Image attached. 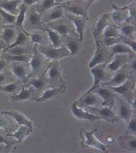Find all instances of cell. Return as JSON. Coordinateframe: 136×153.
<instances>
[{
  "label": "cell",
  "mask_w": 136,
  "mask_h": 153,
  "mask_svg": "<svg viewBox=\"0 0 136 153\" xmlns=\"http://www.w3.org/2000/svg\"><path fill=\"white\" fill-rule=\"evenodd\" d=\"M64 9L61 5L53 8L45 17V22H53L64 18Z\"/></svg>",
  "instance_id": "14"
},
{
  "label": "cell",
  "mask_w": 136,
  "mask_h": 153,
  "mask_svg": "<svg viewBox=\"0 0 136 153\" xmlns=\"http://www.w3.org/2000/svg\"><path fill=\"white\" fill-rule=\"evenodd\" d=\"M123 43L127 45L134 52L136 51V41H133L132 40H125L123 41Z\"/></svg>",
  "instance_id": "46"
},
{
  "label": "cell",
  "mask_w": 136,
  "mask_h": 153,
  "mask_svg": "<svg viewBox=\"0 0 136 153\" xmlns=\"http://www.w3.org/2000/svg\"><path fill=\"white\" fill-rule=\"evenodd\" d=\"M129 140V147L131 149L133 150H136V141L135 138H129L128 139Z\"/></svg>",
  "instance_id": "48"
},
{
  "label": "cell",
  "mask_w": 136,
  "mask_h": 153,
  "mask_svg": "<svg viewBox=\"0 0 136 153\" xmlns=\"http://www.w3.org/2000/svg\"><path fill=\"white\" fill-rule=\"evenodd\" d=\"M125 54H116L114 55L113 61L108 65L109 69L111 71H117L123 65L125 61V56H123Z\"/></svg>",
  "instance_id": "21"
},
{
  "label": "cell",
  "mask_w": 136,
  "mask_h": 153,
  "mask_svg": "<svg viewBox=\"0 0 136 153\" xmlns=\"http://www.w3.org/2000/svg\"><path fill=\"white\" fill-rule=\"evenodd\" d=\"M2 114H6L7 115L11 117L19 126L25 125L31 129L33 128V123L31 122V120H29L25 115H24L23 114L19 112L9 111L2 112Z\"/></svg>",
  "instance_id": "10"
},
{
  "label": "cell",
  "mask_w": 136,
  "mask_h": 153,
  "mask_svg": "<svg viewBox=\"0 0 136 153\" xmlns=\"http://www.w3.org/2000/svg\"><path fill=\"white\" fill-rule=\"evenodd\" d=\"M128 128L129 130L132 132L136 133V122L135 118H132L129 122Z\"/></svg>",
  "instance_id": "47"
},
{
  "label": "cell",
  "mask_w": 136,
  "mask_h": 153,
  "mask_svg": "<svg viewBox=\"0 0 136 153\" xmlns=\"http://www.w3.org/2000/svg\"><path fill=\"white\" fill-rule=\"evenodd\" d=\"M102 37L103 39L112 37L120 39V33L117 28L109 25L106 26L103 30L102 32Z\"/></svg>",
  "instance_id": "24"
},
{
  "label": "cell",
  "mask_w": 136,
  "mask_h": 153,
  "mask_svg": "<svg viewBox=\"0 0 136 153\" xmlns=\"http://www.w3.org/2000/svg\"><path fill=\"white\" fill-rule=\"evenodd\" d=\"M70 1H73V0H56V2L58 4H60L62 2H68Z\"/></svg>",
  "instance_id": "54"
},
{
  "label": "cell",
  "mask_w": 136,
  "mask_h": 153,
  "mask_svg": "<svg viewBox=\"0 0 136 153\" xmlns=\"http://www.w3.org/2000/svg\"><path fill=\"white\" fill-rule=\"evenodd\" d=\"M97 131V129H93L91 131H84V136L85 138V143L87 146L96 149L102 152H105L106 150V147L104 144L100 142L95 136L94 133Z\"/></svg>",
  "instance_id": "4"
},
{
  "label": "cell",
  "mask_w": 136,
  "mask_h": 153,
  "mask_svg": "<svg viewBox=\"0 0 136 153\" xmlns=\"http://www.w3.org/2000/svg\"><path fill=\"white\" fill-rule=\"evenodd\" d=\"M91 69V74L93 77V83L92 86L90 88V89L87 91L84 94H88L92 91L95 88H98L99 86V84L101 82L102 79H104L105 76V72L102 67L99 66H96Z\"/></svg>",
  "instance_id": "11"
},
{
  "label": "cell",
  "mask_w": 136,
  "mask_h": 153,
  "mask_svg": "<svg viewBox=\"0 0 136 153\" xmlns=\"http://www.w3.org/2000/svg\"><path fill=\"white\" fill-rule=\"evenodd\" d=\"M90 111L95 112L96 115L99 117L100 118H102L108 122H114L118 120L112 109L108 107H105L101 108H92Z\"/></svg>",
  "instance_id": "9"
},
{
  "label": "cell",
  "mask_w": 136,
  "mask_h": 153,
  "mask_svg": "<svg viewBox=\"0 0 136 153\" xmlns=\"http://www.w3.org/2000/svg\"><path fill=\"white\" fill-rule=\"evenodd\" d=\"M127 75L123 72H117L114 76L109 81L102 83L106 86H117L123 84L127 80Z\"/></svg>",
  "instance_id": "18"
},
{
  "label": "cell",
  "mask_w": 136,
  "mask_h": 153,
  "mask_svg": "<svg viewBox=\"0 0 136 153\" xmlns=\"http://www.w3.org/2000/svg\"><path fill=\"white\" fill-rule=\"evenodd\" d=\"M80 102L82 106L90 107L99 104L101 102L99 98L92 92H90L88 94H84L81 99L77 101V102Z\"/></svg>",
  "instance_id": "15"
},
{
  "label": "cell",
  "mask_w": 136,
  "mask_h": 153,
  "mask_svg": "<svg viewBox=\"0 0 136 153\" xmlns=\"http://www.w3.org/2000/svg\"><path fill=\"white\" fill-rule=\"evenodd\" d=\"M6 59L12 62H26L28 61V58L25 55H7L5 57Z\"/></svg>",
  "instance_id": "39"
},
{
  "label": "cell",
  "mask_w": 136,
  "mask_h": 153,
  "mask_svg": "<svg viewBox=\"0 0 136 153\" xmlns=\"http://www.w3.org/2000/svg\"><path fill=\"white\" fill-rule=\"evenodd\" d=\"M130 67L132 68V69L136 72V60H134V61H132L131 64H130Z\"/></svg>",
  "instance_id": "52"
},
{
  "label": "cell",
  "mask_w": 136,
  "mask_h": 153,
  "mask_svg": "<svg viewBox=\"0 0 136 153\" xmlns=\"http://www.w3.org/2000/svg\"><path fill=\"white\" fill-rule=\"evenodd\" d=\"M41 15L36 10H32L31 11L28 17V23L29 26H37L40 23Z\"/></svg>",
  "instance_id": "30"
},
{
  "label": "cell",
  "mask_w": 136,
  "mask_h": 153,
  "mask_svg": "<svg viewBox=\"0 0 136 153\" xmlns=\"http://www.w3.org/2000/svg\"><path fill=\"white\" fill-rule=\"evenodd\" d=\"M51 29L57 32L59 35L67 36L71 33L70 27L69 25L66 23L60 22L57 24H55L53 26H51Z\"/></svg>",
  "instance_id": "27"
},
{
  "label": "cell",
  "mask_w": 136,
  "mask_h": 153,
  "mask_svg": "<svg viewBox=\"0 0 136 153\" xmlns=\"http://www.w3.org/2000/svg\"><path fill=\"white\" fill-rule=\"evenodd\" d=\"M45 29L47 33L49 39L52 43V47L55 48L61 47V39L60 37V35L53 30L47 27H45Z\"/></svg>",
  "instance_id": "25"
},
{
  "label": "cell",
  "mask_w": 136,
  "mask_h": 153,
  "mask_svg": "<svg viewBox=\"0 0 136 153\" xmlns=\"http://www.w3.org/2000/svg\"><path fill=\"white\" fill-rule=\"evenodd\" d=\"M67 16L69 21H70L72 23L76 30V32L78 35L79 42H82L83 40L84 32L85 30L86 25H87L88 19L84 18L81 16L75 15L69 13H68Z\"/></svg>",
  "instance_id": "3"
},
{
  "label": "cell",
  "mask_w": 136,
  "mask_h": 153,
  "mask_svg": "<svg viewBox=\"0 0 136 153\" xmlns=\"http://www.w3.org/2000/svg\"><path fill=\"white\" fill-rule=\"evenodd\" d=\"M31 40L33 44H42L44 41V37L40 33L34 32L30 34Z\"/></svg>",
  "instance_id": "41"
},
{
  "label": "cell",
  "mask_w": 136,
  "mask_h": 153,
  "mask_svg": "<svg viewBox=\"0 0 136 153\" xmlns=\"http://www.w3.org/2000/svg\"><path fill=\"white\" fill-rule=\"evenodd\" d=\"M66 48L71 55L76 54L79 50V43L75 40H69L66 43Z\"/></svg>",
  "instance_id": "35"
},
{
  "label": "cell",
  "mask_w": 136,
  "mask_h": 153,
  "mask_svg": "<svg viewBox=\"0 0 136 153\" xmlns=\"http://www.w3.org/2000/svg\"><path fill=\"white\" fill-rule=\"evenodd\" d=\"M71 112L73 115L77 119L81 120H88V121H94L101 119L97 115L85 112L84 110L79 108L77 107L76 103H74L71 107Z\"/></svg>",
  "instance_id": "7"
},
{
  "label": "cell",
  "mask_w": 136,
  "mask_h": 153,
  "mask_svg": "<svg viewBox=\"0 0 136 153\" xmlns=\"http://www.w3.org/2000/svg\"><path fill=\"white\" fill-rule=\"evenodd\" d=\"M17 88V85L15 83H11L5 85H1L0 90L6 93H12Z\"/></svg>",
  "instance_id": "40"
},
{
  "label": "cell",
  "mask_w": 136,
  "mask_h": 153,
  "mask_svg": "<svg viewBox=\"0 0 136 153\" xmlns=\"http://www.w3.org/2000/svg\"><path fill=\"white\" fill-rule=\"evenodd\" d=\"M29 85L35 88L36 90H39L43 88L45 86V82L39 78L34 79L29 82Z\"/></svg>",
  "instance_id": "42"
},
{
  "label": "cell",
  "mask_w": 136,
  "mask_h": 153,
  "mask_svg": "<svg viewBox=\"0 0 136 153\" xmlns=\"http://www.w3.org/2000/svg\"><path fill=\"white\" fill-rule=\"evenodd\" d=\"M39 51L48 59H59L71 55L66 47H40L39 48Z\"/></svg>",
  "instance_id": "1"
},
{
  "label": "cell",
  "mask_w": 136,
  "mask_h": 153,
  "mask_svg": "<svg viewBox=\"0 0 136 153\" xmlns=\"http://www.w3.org/2000/svg\"><path fill=\"white\" fill-rule=\"evenodd\" d=\"M109 18V15L108 14H103L96 23L94 27L92 29V34L95 40H98V37L100 35H102L105 28L110 25Z\"/></svg>",
  "instance_id": "6"
},
{
  "label": "cell",
  "mask_w": 136,
  "mask_h": 153,
  "mask_svg": "<svg viewBox=\"0 0 136 153\" xmlns=\"http://www.w3.org/2000/svg\"><path fill=\"white\" fill-rule=\"evenodd\" d=\"M119 42V39L116 38H107L103 39V43L107 47H111L114 44H116Z\"/></svg>",
  "instance_id": "44"
},
{
  "label": "cell",
  "mask_w": 136,
  "mask_h": 153,
  "mask_svg": "<svg viewBox=\"0 0 136 153\" xmlns=\"http://www.w3.org/2000/svg\"><path fill=\"white\" fill-rule=\"evenodd\" d=\"M62 91L61 88H50L46 90L43 94L39 98H36L34 100L38 102H42L50 99L55 97L59 94Z\"/></svg>",
  "instance_id": "20"
},
{
  "label": "cell",
  "mask_w": 136,
  "mask_h": 153,
  "mask_svg": "<svg viewBox=\"0 0 136 153\" xmlns=\"http://www.w3.org/2000/svg\"><path fill=\"white\" fill-rule=\"evenodd\" d=\"M22 0H3L0 2V8L7 12L17 15L18 13V7Z\"/></svg>",
  "instance_id": "13"
},
{
  "label": "cell",
  "mask_w": 136,
  "mask_h": 153,
  "mask_svg": "<svg viewBox=\"0 0 136 153\" xmlns=\"http://www.w3.org/2000/svg\"><path fill=\"white\" fill-rule=\"evenodd\" d=\"M16 37V31L14 29L7 27L4 28L1 35V39L6 44H11L15 41Z\"/></svg>",
  "instance_id": "23"
},
{
  "label": "cell",
  "mask_w": 136,
  "mask_h": 153,
  "mask_svg": "<svg viewBox=\"0 0 136 153\" xmlns=\"http://www.w3.org/2000/svg\"><path fill=\"white\" fill-rule=\"evenodd\" d=\"M127 9L129 12V18L127 19V21L129 20H134L136 21V6L135 2L132 4V5H128L126 7Z\"/></svg>",
  "instance_id": "43"
},
{
  "label": "cell",
  "mask_w": 136,
  "mask_h": 153,
  "mask_svg": "<svg viewBox=\"0 0 136 153\" xmlns=\"http://www.w3.org/2000/svg\"><path fill=\"white\" fill-rule=\"evenodd\" d=\"M3 48H4V46L2 44H0V53H1V51Z\"/></svg>",
  "instance_id": "56"
},
{
  "label": "cell",
  "mask_w": 136,
  "mask_h": 153,
  "mask_svg": "<svg viewBox=\"0 0 136 153\" xmlns=\"http://www.w3.org/2000/svg\"><path fill=\"white\" fill-rule=\"evenodd\" d=\"M5 75L4 74H1L0 73V84H1L2 83H3L5 80Z\"/></svg>",
  "instance_id": "53"
},
{
  "label": "cell",
  "mask_w": 136,
  "mask_h": 153,
  "mask_svg": "<svg viewBox=\"0 0 136 153\" xmlns=\"http://www.w3.org/2000/svg\"><path fill=\"white\" fill-rule=\"evenodd\" d=\"M46 74L50 79H53L59 76L61 74V71L57 63L53 64L50 66L47 69Z\"/></svg>",
  "instance_id": "31"
},
{
  "label": "cell",
  "mask_w": 136,
  "mask_h": 153,
  "mask_svg": "<svg viewBox=\"0 0 136 153\" xmlns=\"http://www.w3.org/2000/svg\"><path fill=\"white\" fill-rule=\"evenodd\" d=\"M61 6L64 10L67 11L69 13L81 16L88 19V10L90 7L88 5H86L77 1L72 2L70 1H68V3L64 2V5Z\"/></svg>",
  "instance_id": "2"
},
{
  "label": "cell",
  "mask_w": 136,
  "mask_h": 153,
  "mask_svg": "<svg viewBox=\"0 0 136 153\" xmlns=\"http://www.w3.org/2000/svg\"><path fill=\"white\" fill-rule=\"evenodd\" d=\"M95 43L96 50L88 64V67L90 69H91L96 66L101 65L105 61V58L102 52L101 45L98 40H95Z\"/></svg>",
  "instance_id": "12"
},
{
  "label": "cell",
  "mask_w": 136,
  "mask_h": 153,
  "mask_svg": "<svg viewBox=\"0 0 136 153\" xmlns=\"http://www.w3.org/2000/svg\"><path fill=\"white\" fill-rule=\"evenodd\" d=\"M0 15L2 17L4 24L12 25L16 22L17 15L11 14L0 8Z\"/></svg>",
  "instance_id": "33"
},
{
  "label": "cell",
  "mask_w": 136,
  "mask_h": 153,
  "mask_svg": "<svg viewBox=\"0 0 136 153\" xmlns=\"http://www.w3.org/2000/svg\"><path fill=\"white\" fill-rule=\"evenodd\" d=\"M95 1H96V0H87V1L88 2V6L90 7V5H91V4H92Z\"/></svg>",
  "instance_id": "55"
},
{
  "label": "cell",
  "mask_w": 136,
  "mask_h": 153,
  "mask_svg": "<svg viewBox=\"0 0 136 153\" xmlns=\"http://www.w3.org/2000/svg\"><path fill=\"white\" fill-rule=\"evenodd\" d=\"M135 26L131 23L124 24L120 28V32L125 36H131L135 32Z\"/></svg>",
  "instance_id": "37"
},
{
  "label": "cell",
  "mask_w": 136,
  "mask_h": 153,
  "mask_svg": "<svg viewBox=\"0 0 136 153\" xmlns=\"http://www.w3.org/2000/svg\"><path fill=\"white\" fill-rule=\"evenodd\" d=\"M40 1L41 0H22V3L28 7L29 6L32 5L33 4L37 3Z\"/></svg>",
  "instance_id": "49"
},
{
  "label": "cell",
  "mask_w": 136,
  "mask_h": 153,
  "mask_svg": "<svg viewBox=\"0 0 136 153\" xmlns=\"http://www.w3.org/2000/svg\"><path fill=\"white\" fill-rule=\"evenodd\" d=\"M32 131V129L25 126L20 125L18 129L14 133L12 134H9L8 135L10 136L14 137L16 138L19 142H22L23 140L27 137Z\"/></svg>",
  "instance_id": "19"
},
{
  "label": "cell",
  "mask_w": 136,
  "mask_h": 153,
  "mask_svg": "<svg viewBox=\"0 0 136 153\" xmlns=\"http://www.w3.org/2000/svg\"><path fill=\"white\" fill-rule=\"evenodd\" d=\"M28 7L25 5L24 4H22L20 10L18 12V15H17L16 17V20L15 24L18 27H22V26L23 23L25 21V19L26 18V13L28 9Z\"/></svg>",
  "instance_id": "34"
},
{
  "label": "cell",
  "mask_w": 136,
  "mask_h": 153,
  "mask_svg": "<svg viewBox=\"0 0 136 153\" xmlns=\"http://www.w3.org/2000/svg\"><path fill=\"white\" fill-rule=\"evenodd\" d=\"M6 66V62L4 60H0V71H2Z\"/></svg>",
  "instance_id": "51"
},
{
  "label": "cell",
  "mask_w": 136,
  "mask_h": 153,
  "mask_svg": "<svg viewBox=\"0 0 136 153\" xmlns=\"http://www.w3.org/2000/svg\"><path fill=\"white\" fill-rule=\"evenodd\" d=\"M111 47V51L112 53L111 56H113L116 54H130L133 51L130 47L124 43H117L112 45Z\"/></svg>",
  "instance_id": "17"
},
{
  "label": "cell",
  "mask_w": 136,
  "mask_h": 153,
  "mask_svg": "<svg viewBox=\"0 0 136 153\" xmlns=\"http://www.w3.org/2000/svg\"><path fill=\"white\" fill-rule=\"evenodd\" d=\"M86 1H87V0H86Z\"/></svg>",
  "instance_id": "57"
},
{
  "label": "cell",
  "mask_w": 136,
  "mask_h": 153,
  "mask_svg": "<svg viewBox=\"0 0 136 153\" xmlns=\"http://www.w3.org/2000/svg\"><path fill=\"white\" fill-rule=\"evenodd\" d=\"M26 40V35L23 32H20V33H18V35L16 36V37L15 39V41L11 44L8 45V47L6 49L16 47V46L22 45L25 43Z\"/></svg>",
  "instance_id": "36"
},
{
  "label": "cell",
  "mask_w": 136,
  "mask_h": 153,
  "mask_svg": "<svg viewBox=\"0 0 136 153\" xmlns=\"http://www.w3.org/2000/svg\"><path fill=\"white\" fill-rule=\"evenodd\" d=\"M9 126V121L5 117L0 116V128L7 130Z\"/></svg>",
  "instance_id": "45"
},
{
  "label": "cell",
  "mask_w": 136,
  "mask_h": 153,
  "mask_svg": "<svg viewBox=\"0 0 136 153\" xmlns=\"http://www.w3.org/2000/svg\"><path fill=\"white\" fill-rule=\"evenodd\" d=\"M2 144L8 146L9 142L8 141H7V139H5V138L2 134H0V144Z\"/></svg>",
  "instance_id": "50"
},
{
  "label": "cell",
  "mask_w": 136,
  "mask_h": 153,
  "mask_svg": "<svg viewBox=\"0 0 136 153\" xmlns=\"http://www.w3.org/2000/svg\"><path fill=\"white\" fill-rule=\"evenodd\" d=\"M31 91L30 90L26 88L25 86H23L21 89V91L18 94L10 95L9 96L10 97L13 102H17L28 100L29 98H31Z\"/></svg>",
  "instance_id": "26"
},
{
  "label": "cell",
  "mask_w": 136,
  "mask_h": 153,
  "mask_svg": "<svg viewBox=\"0 0 136 153\" xmlns=\"http://www.w3.org/2000/svg\"><path fill=\"white\" fill-rule=\"evenodd\" d=\"M12 72L15 76L21 79L23 82L26 81L27 71L26 68L21 63V62H13Z\"/></svg>",
  "instance_id": "16"
},
{
  "label": "cell",
  "mask_w": 136,
  "mask_h": 153,
  "mask_svg": "<svg viewBox=\"0 0 136 153\" xmlns=\"http://www.w3.org/2000/svg\"><path fill=\"white\" fill-rule=\"evenodd\" d=\"M91 92H94L101 97L103 105H107L114 102V92L109 88L98 87Z\"/></svg>",
  "instance_id": "8"
},
{
  "label": "cell",
  "mask_w": 136,
  "mask_h": 153,
  "mask_svg": "<svg viewBox=\"0 0 136 153\" xmlns=\"http://www.w3.org/2000/svg\"><path fill=\"white\" fill-rule=\"evenodd\" d=\"M114 11L111 14L112 21L114 24H121L127 21L129 18V12L127 7L119 8L113 5Z\"/></svg>",
  "instance_id": "5"
},
{
  "label": "cell",
  "mask_w": 136,
  "mask_h": 153,
  "mask_svg": "<svg viewBox=\"0 0 136 153\" xmlns=\"http://www.w3.org/2000/svg\"><path fill=\"white\" fill-rule=\"evenodd\" d=\"M108 88L111 89L114 93H117L119 94L126 96L129 91L130 88V82L129 80H127L123 84L117 86H107Z\"/></svg>",
  "instance_id": "28"
},
{
  "label": "cell",
  "mask_w": 136,
  "mask_h": 153,
  "mask_svg": "<svg viewBox=\"0 0 136 153\" xmlns=\"http://www.w3.org/2000/svg\"><path fill=\"white\" fill-rule=\"evenodd\" d=\"M8 52V54L11 55H22L25 54L26 50L25 47H23L21 45L14 47L11 48L5 49Z\"/></svg>",
  "instance_id": "38"
},
{
  "label": "cell",
  "mask_w": 136,
  "mask_h": 153,
  "mask_svg": "<svg viewBox=\"0 0 136 153\" xmlns=\"http://www.w3.org/2000/svg\"><path fill=\"white\" fill-rule=\"evenodd\" d=\"M29 64L31 68V74H34L37 71H38V70L40 69L41 66V64H42L41 58L38 54L37 51L36 50H35L34 55L31 58L29 61Z\"/></svg>",
  "instance_id": "29"
},
{
  "label": "cell",
  "mask_w": 136,
  "mask_h": 153,
  "mask_svg": "<svg viewBox=\"0 0 136 153\" xmlns=\"http://www.w3.org/2000/svg\"><path fill=\"white\" fill-rule=\"evenodd\" d=\"M119 113L120 117L125 120H128L131 115V110L125 102H120L119 105Z\"/></svg>",
  "instance_id": "32"
},
{
  "label": "cell",
  "mask_w": 136,
  "mask_h": 153,
  "mask_svg": "<svg viewBox=\"0 0 136 153\" xmlns=\"http://www.w3.org/2000/svg\"><path fill=\"white\" fill-rule=\"evenodd\" d=\"M40 1L36 10L40 14L52 10L53 8L60 4L56 2V0H41Z\"/></svg>",
  "instance_id": "22"
}]
</instances>
